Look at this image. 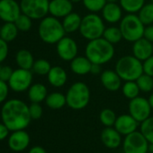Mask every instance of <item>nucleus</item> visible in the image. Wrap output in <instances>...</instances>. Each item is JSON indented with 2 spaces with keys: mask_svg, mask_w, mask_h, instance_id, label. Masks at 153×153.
Returning a JSON list of instances; mask_svg holds the SVG:
<instances>
[{
  "mask_svg": "<svg viewBox=\"0 0 153 153\" xmlns=\"http://www.w3.org/2000/svg\"><path fill=\"white\" fill-rule=\"evenodd\" d=\"M149 149V142L141 131H135L125 136L124 141V153H147Z\"/></svg>",
  "mask_w": 153,
  "mask_h": 153,
  "instance_id": "obj_10",
  "label": "nucleus"
},
{
  "mask_svg": "<svg viewBox=\"0 0 153 153\" xmlns=\"http://www.w3.org/2000/svg\"><path fill=\"white\" fill-rule=\"evenodd\" d=\"M149 103H150V105H151V108H153V93L150 96V98H149Z\"/></svg>",
  "mask_w": 153,
  "mask_h": 153,
  "instance_id": "obj_47",
  "label": "nucleus"
},
{
  "mask_svg": "<svg viewBox=\"0 0 153 153\" xmlns=\"http://www.w3.org/2000/svg\"><path fill=\"white\" fill-rule=\"evenodd\" d=\"M143 38L146 39L147 40L151 41V43H153V24L145 26Z\"/></svg>",
  "mask_w": 153,
  "mask_h": 153,
  "instance_id": "obj_43",
  "label": "nucleus"
},
{
  "mask_svg": "<svg viewBox=\"0 0 153 153\" xmlns=\"http://www.w3.org/2000/svg\"><path fill=\"white\" fill-rule=\"evenodd\" d=\"M123 93L124 95L131 100H133L137 97H139L140 94V88L136 82V81H129V82H125V83L123 86Z\"/></svg>",
  "mask_w": 153,
  "mask_h": 153,
  "instance_id": "obj_31",
  "label": "nucleus"
},
{
  "mask_svg": "<svg viewBox=\"0 0 153 153\" xmlns=\"http://www.w3.org/2000/svg\"><path fill=\"white\" fill-rule=\"evenodd\" d=\"M120 0H106V2L107 3H117V2H119Z\"/></svg>",
  "mask_w": 153,
  "mask_h": 153,
  "instance_id": "obj_48",
  "label": "nucleus"
},
{
  "mask_svg": "<svg viewBox=\"0 0 153 153\" xmlns=\"http://www.w3.org/2000/svg\"><path fill=\"white\" fill-rule=\"evenodd\" d=\"M85 56L92 64L102 65L113 59L115 56V47L101 37L88 41L86 46Z\"/></svg>",
  "mask_w": 153,
  "mask_h": 153,
  "instance_id": "obj_2",
  "label": "nucleus"
},
{
  "mask_svg": "<svg viewBox=\"0 0 153 153\" xmlns=\"http://www.w3.org/2000/svg\"><path fill=\"white\" fill-rule=\"evenodd\" d=\"M45 103L51 109H60L67 104L66 95L60 92H52L48 94Z\"/></svg>",
  "mask_w": 153,
  "mask_h": 153,
  "instance_id": "obj_26",
  "label": "nucleus"
},
{
  "mask_svg": "<svg viewBox=\"0 0 153 153\" xmlns=\"http://www.w3.org/2000/svg\"><path fill=\"white\" fill-rule=\"evenodd\" d=\"M32 18L27 16L26 14L21 13L18 18L14 21V24L17 27L19 31H28L32 28Z\"/></svg>",
  "mask_w": 153,
  "mask_h": 153,
  "instance_id": "obj_36",
  "label": "nucleus"
},
{
  "mask_svg": "<svg viewBox=\"0 0 153 153\" xmlns=\"http://www.w3.org/2000/svg\"><path fill=\"white\" fill-rule=\"evenodd\" d=\"M103 38L108 42H110L111 44L115 45L123 39V35L119 27L112 26V27L106 28L103 34Z\"/></svg>",
  "mask_w": 153,
  "mask_h": 153,
  "instance_id": "obj_28",
  "label": "nucleus"
},
{
  "mask_svg": "<svg viewBox=\"0 0 153 153\" xmlns=\"http://www.w3.org/2000/svg\"><path fill=\"white\" fill-rule=\"evenodd\" d=\"M119 3L123 10L128 13H137L145 4V0H120Z\"/></svg>",
  "mask_w": 153,
  "mask_h": 153,
  "instance_id": "obj_30",
  "label": "nucleus"
},
{
  "mask_svg": "<svg viewBox=\"0 0 153 153\" xmlns=\"http://www.w3.org/2000/svg\"><path fill=\"white\" fill-rule=\"evenodd\" d=\"M100 79L103 86L109 91H116L122 86V79L115 70H105L102 72Z\"/></svg>",
  "mask_w": 153,
  "mask_h": 153,
  "instance_id": "obj_19",
  "label": "nucleus"
},
{
  "mask_svg": "<svg viewBox=\"0 0 153 153\" xmlns=\"http://www.w3.org/2000/svg\"><path fill=\"white\" fill-rule=\"evenodd\" d=\"M73 12V3L70 0L50 1L49 13L56 18H64Z\"/></svg>",
  "mask_w": 153,
  "mask_h": 153,
  "instance_id": "obj_16",
  "label": "nucleus"
},
{
  "mask_svg": "<svg viewBox=\"0 0 153 153\" xmlns=\"http://www.w3.org/2000/svg\"><path fill=\"white\" fill-rule=\"evenodd\" d=\"M82 22V17L78 13H70L66 17L63 18L62 25L66 33H73L79 30Z\"/></svg>",
  "mask_w": 153,
  "mask_h": 153,
  "instance_id": "obj_24",
  "label": "nucleus"
},
{
  "mask_svg": "<svg viewBox=\"0 0 153 153\" xmlns=\"http://www.w3.org/2000/svg\"><path fill=\"white\" fill-rule=\"evenodd\" d=\"M102 143L108 149H116L122 143V137L120 133L114 127H106L101 134Z\"/></svg>",
  "mask_w": 153,
  "mask_h": 153,
  "instance_id": "obj_20",
  "label": "nucleus"
},
{
  "mask_svg": "<svg viewBox=\"0 0 153 153\" xmlns=\"http://www.w3.org/2000/svg\"><path fill=\"white\" fill-rule=\"evenodd\" d=\"M105 30L104 20L100 15L90 13L82 17L79 32L81 36L88 41L103 37Z\"/></svg>",
  "mask_w": 153,
  "mask_h": 153,
  "instance_id": "obj_6",
  "label": "nucleus"
},
{
  "mask_svg": "<svg viewBox=\"0 0 153 153\" xmlns=\"http://www.w3.org/2000/svg\"><path fill=\"white\" fill-rule=\"evenodd\" d=\"M32 82V72L31 70L18 68L14 70L8 81L9 88L15 92H23L29 90Z\"/></svg>",
  "mask_w": 153,
  "mask_h": 153,
  "instance_id": "obj_9",
  "label": "nucleus"
},
{
  "mask_svg": "<svg viewBox=\"0 0 153 153\" xmlns=\"http://www.w3.org/2000/svg\"><path fill=\"white\" fill-rule=\"evenodd\" d=\"M0 69H1V65H0Z\"/></svg>",
  "mask_w": 153,
  "mask_h": 153,
  "instance_id": "obj_50",
  "label": "nucleus"
},
{
  "mask_svg": "<svg viewBox=\"0 0 153 153\" xmlns=\"http://www.w3.org/2000/svg\"><path fill=\"white\" fill-rule=\"evenodd\" d=\"M18 31L14 22H5L0 29V38L6 42H11L15 39Z\"/></svg>",
  "mask_w": 153,
  "mask_h": 153,
  "instance_id": "obj_27",
  "label": "nucleus"
},
{
  "mask_svg": "<svg viewBox=\"0 0 153 153\" xmlns=\"http://www.w3.org/2000/svg\"><path fill=\"white\" fill-rule=\"evenodd\" d=\"M9 89L10 88H9L8 83L0 80V103L5 102V100H6L8 96Z\"/></svg>",
  "mask_w": 153,
  "mask_h": 153,
  "instance_id": "obj_40",
  "label": "nucleus"
},
{
  "mask_svg": "<svg viewBox=\"0 0 153 153\" xmlns=\"http://www.w3.org/2000/svg\"><path fill=\"white\" fill-rule=\"evenodd\" d=\"M67 105L76 110L85 108L90 100V90L88 86L82 82L73 83L66 94Z\"/></svg>",
  "mask_w": 153,
  "mask_h": 153,
  "instance_id": "obj_7",
  "label": "nucleus"
},
{
  "mask_svg": "<svg viewBox=\"0 0 153 153\" xmlns=\"http://www.w3.org/2000/svg\"><path fill=\"white\" fill-rule=\"evenodd\" d=\"M139 122H137L130 114L122 115L117 117L114 127L116 129L121 135H128L135 131H137Z\"/></svg>",
  "mask_w": 153,
  "mask_h": 153,
  "instance_id": "obj_15",
  "label": "nucleus"
},
{
  "mask_svg": "<svg viewBox=\"0 0 153 153\" xmlns=\"http://www.w3.org/2000/svg\"><path fill=\"white\" fill-rule=\"evenodd\" d=\"M123 153H124V152H123Z\"/></svg>",
  "mask_w": 153,
  "mask_h": 153,
  "instance_id": "obj_53",
  "label": "nucleus"
},
{
  "mask_svg": "<svg viewBox=\"0 0 153 153\" xmlns=\"http://www.w3.org/2000/svg\"><path fill=\"white\" fill-rule=\"evenodd\" d=\"M48 96L47 88L42 83L32 84L28 90V98L32 103H41Z\"/></svg>",
  "mask_w": 153,
  "mask_h": 153,
  "instance_id": "obj_23",
  "label": "nucleus"
},
{
  "mask_svg": "<svg viewBox=\"0 0 153 153\" xmlns=\"http://www.w3.org/2000/svg\"><path fill=\"white\" fill-rule=\"evenodd\" d=\"M141 133L144 135L149 143L153 145V117H150L142 123Z\"/></svg>",
  "mask_w": 153,
  "mask_h": 153,
  "instance_id": "obj_34",
  "label": "nucleus"
},
{
  "mask_svg": "<svg viewBox=\"0 0 153 153\" xmlns=\"http://www.w3.org/2000/svg\"><path fill=\"white\" fill-rule=\"evenodd\" d=\"M0 29H1V26H0Z\"/></svg>",
  "mask_w": 153,
  "mask_h": 153,
  "instance_id": "obj_52",
  "label": "nucleus"
},
{
  "mask_svg": "<svg viewBox=\"0 0 153 153\" xmlns=\"http://www.w3.org/2000/svg\"><path fill=\"white\" fill-rule=\"evenodd\" d=\"M8 42L5 41L4 39H2L0 38V63H2L3 61H5L8 56Z\"/></svg>",
  "mask_w": 153,
  "mask_h": 153,
  "instance_id": "obj_41",
  "label": "nucleus"
},
{
  "mask_svg": "<svg viewBox=\"0 0 153 153\" xmlns=\"http://www.w3.org/2000/svg\"><path fill=\"white\" fill-rule=\"evenodd\" d=\"M57 54L60 59L63 61H72L76 56H78V44L70 37H63L56 44Z\"/></svg>",
  "mask_w": 153,
  "mask_h": 153,
  "instance_id": "obj_12",
  "label": "nucleus"
},
{
  "mask_svg": "<svg viewBox=\"0 0 153 153\" xmlns=\"http://www.w3.org/2000/svg\"><path fill=\"white\" fill-rule=\"evenodd\" d=\"M51 65L49 61L45 59H38L34 61L32 71L38 75H47L51 69Z\"/></svg>",
  "mask_w": 153,
  "mask_h": 153,
  "instance_id": "obj_33",
  "label": "nucleus"
},
{
  "mask_svg": "<svg viewBox=\"0 0 153 153\" xmlns=\"http://www.w3.org/2000/svg\"><path fill=\"white\" fill-rule=\"evenodd\" d=\"M38 33L41 39L47 44H57L63 37L66 31L62 22L54 16H46L40 22Z\"/></svg>",
  "mask_w": 153,
  "mask_h": 153,
  "instance_id": "obj_3",
  "label": "nucleus"
},
{
  "mask_svg": "<svg viewBox=\"0 0 153 153\" xmlns=\"http://www.w3.org/2000/svg\"><path fill=\"white\" fill-rule=\"evenodd\" d=\"M136 82L141 91L150 92L153 90V77L144 73L136 80Z\"/></svg>",
  "mask_w": 153,
  "mask_h": 153,
  "instance_id": "obj_35",
  "label": "nucleus"
},
{
  "mask_svg": "<svg viewBox=\"0 0 153 153\" xmlns=\"http://www.w3.org/2000/svg\"><path fill=\"white\" fill-rule=\"evenodd\" d=\"M0 115L2 123L12 132L24 130L32 120L29 113V106L17 99L5 101L2 106Z\"/></svg>",
  "mask_w": 153,
  "mask_h": 153,
  "instance_id": "obj_1",
  "label": "nucleus"
},
{
  "mask_svg": "<svg viewBox=\"0 0 153 153\" xmlns=\"http://www.w3.org/2000/svg\"><path fill=\"white\" fill-rule=\"evenodd\" d=\"M15 62L19 68L32 70L34 64V59L32 54L29 50L21 49L15 55Z\"/></svg>",
  "mask_w": 153,
  "mask_h": 153,
  "instance_id": "obj_25",
  "label": "nucleus"
},
{
  "mask_svg": "<svg viewBox=\"0 0 153 153\" xmlns=\"http://www.w3.org/2000/svg\"><path fill=\"white\" fill-rule=\"evenodd\" d=\"M90 74H99L101 73V65H96V64H92Z\"/></svg>",
  "mask_w": 153,
  "mask_h": 153,
  "instance_id": "obj_45",
  "label": "nucleus"
},
{
  "mask_svg": "<svg viewBox=\"0 0 153 153\" xmlns=\"http://www.w3.org/2000/svg\"><path fill=\"white\" fill-rule=\"evenodd\" d=\"M82 3L87 10L96 13L102 11L107 2L106 0H83Z\"/></svg>",
  "mask_w": 153,
  "mask_h": 153,
  "instance_id": "obj_37",
  "label": "nucleus"
},
{
  "mask_svg": "<svg viewBox=\"0 0 153 153\" xmlns=\"http://www.w3.org/2000/svg\"><path fill=\"white\" fill-rule=\"evenodd\" d=\"M21 13L20 4L15 0H0V19L5 22H14Z\"/></svg>",
  "mask_w": 153,
  "mask_h": 153,
  "instance_id": "obj_13",
  "label": "nucleus"
},
{
  "mask_svg": "<svg viewBox=\"0 0 153 153\" xmlns=\"http://www.w3.org/2000/svg\"><path fill=\"white\" fill-rule=\"evenodd\" d=\"M99 118L101 123L106 127H113L115 124L117 117L114 110L110 108H105L100 112Z\"/></svg>",
  "mask_w": 153,
  "mask_h": 153,
  "instance_id": "obj_32",
  "label": "nucleus"
},
{
  "mask_svg": "<svg viewBox=\"0 0 153 153\" xmlns=\"http://www.w3.org/2000/svg\"><path fill=\"white\" fill-rule=\"evenodd\" d=\"M151 107L149 100L142 97H137L130 100L129 113L139 123H142L151 117Z\"/></svg>",
  "mask_w": 153,
  "mask_h": 153,
  "instance_id": "obj_11",
  "label": "nucleus"
},
{
  "mask_svg": "<svg viewBox=\"0 0 153 153\" xmlns=\"http://www.w3.org/2000/svg\"><path fill=\"white\" fill-rule=\"evenodd\" d=\"M151 2H152V3H153V0H151Z\"/></svg>",
  "mask_w": 153,
  "mask_h": 153,
  "instance_id": "obj_51",
  "label": "nucleus"
},
{
  "mask_svg": "<svg viewBox=\"0 0 153 153\" xmlns=\"http://www.w3.org/2000/svg\"><path fill=\"white\" fill-rule=\"evenodd\" d=\"M138 17L142 21V22L147 26L153 23V3L145 4L141 10L137 13Z\"/></svg>",
  "mask_w": 153,
  "mask_h": 153,
  "instance_id": "obj_29",
  "label": "nucleus"
},
{
  "mask_svg": "<svg viewBox=\"0 0 153 153\" xmlns=\"http://www.w3.org/2000/svg\"><path fill=\"white\" fill-rule=\"evenodd\" d=\"M133 54L142 62L145 61L153 55V43L144 38L136 40L133 45Z\"/></svg>",
  "mask_w": 153,
  "mask_h": 153,
  "instance_id": "obj_17",
  "label": "nucleus"
},
{
  "mask_svg": "<svg viewBox=\"0 0 153 153\" xmlns=\"http://www.w3.org/2000/svg\"><path fill=\"white\" fill-rule=\"evenodd\" d=\"M73 4L74 3H78V2H81V1H83V0H70Z\"/></svg>",
  "mask_w": 153,
  "mask_h": 153,
  "instance_id": "obj_49",
  "label": "nucleus"
},
{
  "mask_svg": "<svg viewBox=\"0 0 153 153\" xmlns=\"http://www.w3.org/2000/svg\"><path fill=\"white\" fill-rule=\"evenodd\" d=\"M9 132L10 130L8 129V127L4 123H0V142L5 140L8 136Z\"/></svg>",
  "mask_w": 153,
  "mask_h": 153,
  "instance_id": "obj_44",
  "label": "nucleus"
},
{
  "mask_svg": "<svg viewBox=\"0 0 153 153\" xmlns=\"http://www.w3.org/2000/svg\"><path fill=\"white\" fill-rule=\"evenodd\" d=\"M119 28L121 30L123 39L129 42H135L143 38L145 25L142 22L136 13H128L120 21Z\"/></svg>",
  "mask_w": 153,
  "mask_h": 153,
  "instance_id": "obj_5",
  "label": "nucleus"
},
{
  "mask_svg": "<svg viewBox=\"0 0 153 153\" xmlns=\"http://www.w3.org/2000/svg\"><path fill=\"white\" fill-rule=\"evenodd\" d=\"M47 77L49 83L56 88L64 86L68 80V74L61 66H52Z\"/></svg>",
  "mask_w": 153,
  "mask_h": 153,
  "instance_id": "obj_22",
  "label": "nucleus"
},
{
  "mask_svg": "<svg viewBox=\"0 0 153 153\" xmlns=\"http://www.w3.org/2000/svg\"><path fill=\"white\" fill-rule=\"evenodd\" d=\"M92 63L85 56H78L70 61V70L78 75H86L90 74Z\"/></svg>",
  "mask_w": 153,
  "mask_h": 153,
  "instance_id": "obj_21",
  "label": "nucleus"
},
{
  "mask_svg": "<svg viewBox=\"0 0 153 153\" xmlns=\"http://www.w3.org/2000/svg\"><path fill=\"white\" fill-rule=\"evenodd\" d=\"M7 144L9 149L13 152H23L30 144V135L24 130L14 131L8 138Z\"/></svg>",
  "mask_w": 153,
  "mask_h": 153,
  "instance_id": "obj_14",
  "label": "nucleus"
},
{
  "mask_svg": "<svg viewBox=\"0 0 153 153\" xmlns=\"http://www.w3.org/2000/svg\"><path fill=\"white\" fill-rule=\"evenodd\" d=\"M22 13L32 20H41L49 13L50 0H21Z\"/></svg>",
  "mask_w": 153,
  "mask_h": 153,
  "instance_id": "obj_8",
  "label": "nucleus"
},
{
  "mask_svg": "<svg viewBox=\"0 0 153 153\" xmlns=\"http://www.w3.org/2000/svg\"><path fill=\"white\" fill-rule=\"evenodd\" d=\"M28 153H47V152H46V151H45L42 147H41V146H34V147L31 148V150L29 151V152Z\"/></svg>",
  "mask_w": 153,
  "mask_h": 153,
  "instance_id": "obj_46",
  "label": "nucleus"
},
{
  "mask_svg": "<svg viewBox=\"0 0 153 153\" xmlns=\"http://www.w3.org/2000/svg\"><path fill=\"white\" fill-rule=\"evenodd\" d=\"M14 70L12 69V67L8 66V65H5V66H1L0 69V80L8 82V81L10 80L12 74H13Z\"/></svg>",
  "mask_w": 153,
  "mask_h": 153,
  "instance_id": "obj_39",
  "label": "nucleus"
},
{
  "mask_svg": "<svg viewBox=\"0 0 153 153\" xmlns=\"http://www.w3.org/2000/svg\"><path fill=\"white\" fill-rule=\"evenodd\" d=\"M42 108L40 103H32L29 106V113L32 120H38L42 116Z\"/></svg>",
  "mask_w": 153,
  "mask_h": 153,
  "instance_id": "obj_38",
  "label": "nucleus"
},
{
  "mask_svg": "<svg viewBox=\"0 0 153 153\" xmlns=\"http://www.w3.org/2000/svg\"><path fill=\"white\" fill-rule=\"evenodd\" d=\"M115 72L125 82L136 81L143 74V65L141 60L133 56H124L118 59Z\"/></svg>",
  "mask_w": 153,
  "mask_h": 153,
  "instance_id": "obj_4",
  "label": "nucleus"
},
{
  "mask_svg": "<svg viewBox=\"0 0 153 153\" xmlns=\"http://www.w3.org/2000/svg\"><path fill=\"white\" fill-rule=\"evenodd\" d=\"M102 12V18L109 23H116L123 18V8L117 3H106Z\"/></svg>",
  "mask_w": 153,
  "mask_h": 153,
  "instance_id": "obj_18",
  "label": "nucleus"
},
{
  "mask_svg": "<svg viewBox=\"0 0 153 153\" xmlns=\"http://www.w3.org/2000/svg\"><path fill=\"white\" fill-rule=\"evenodd\" d=\"M143 73L153 77V55L143 61Z\"/></svg>",
  "mask_w": 153,
  "mask_h": 153,
  "instance_id": "obj_42",
  "label": "nucleus"
}]
</instances>
